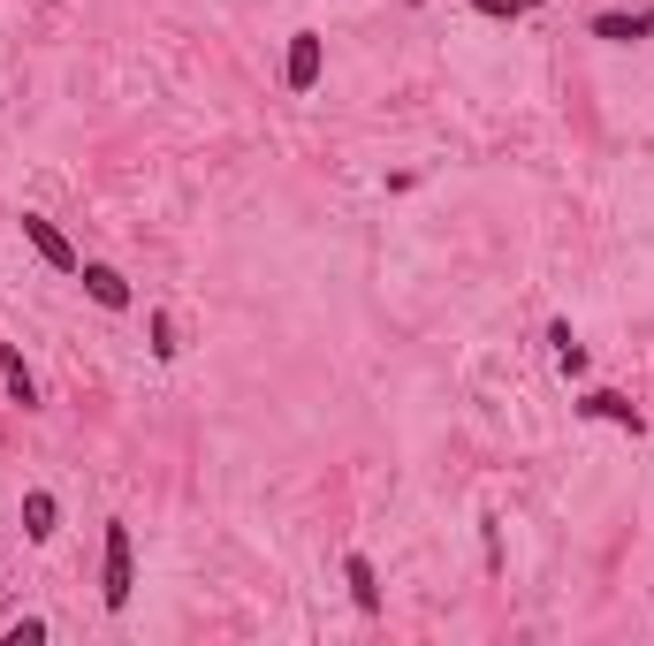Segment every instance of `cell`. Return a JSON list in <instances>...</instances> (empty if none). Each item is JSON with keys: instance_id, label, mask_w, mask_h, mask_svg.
Here are the masks:
<instances>
[{"instance_id": "1", "label": "cell", "mask_w": 654, "mask_h": 646, "mask_svg": "<svg viewBox=\"0 0 654 646\" xmlns=\"http://www.w3.org/2000/svg\"><path fill=\"white\" fill-rule=\"evenodd\" d=\"M130 594H138V548H130V525L107 517V563H100V601H107V616H122Z\"/></svg>"}, {"instance_id": "2", "label": "cell", "mask_w": 654, "mask_h": 646, "mask_svg": "<svg viewBox=\"0 0 654 646\" xmlns=\"http://www.w3.org/2000/svg\"><path fill=\"white\" fill-rule=\"evenodd\" d=\"M320 77H327V46H320V31H290V54H282V84H290V92H320Z\"/></svg>"}, {"instance_id": "3", "label": "cell", "mask_w": 654, "mask_h": 646, "mask_svg": "<svg viewBox=\"0 0 654 646\" xmlns=\"http://www.w3.org/2000/svg\"><path fill=\"white\" fill-rule=\"evenodd\" d=\"M23 244H31V251H38L54 274H77V267H84V259H77V244H69V236H61L46 213H23Z\"/></svg>"}, {"instance_id": "4", "label": "cell", "mask_w": 654, "mask_h": 646, "mask_svg": "<svg viewBox=\"0 0 654 646\" xmlns=\"http://www.w3.org/2000/svg\"><path fill=\"white\" fill-rule=\"evenodd\" d=\"M77 282H84V297H92L100 313H130V274H122V267L84 259V267H77Z\"/></svg>"}, {"instance_id": "5", "label": "cell", "mask_w": 654, "mask_h": 646, "mask_svg": "<svg viewBox=\"0 0 654 646\" xmlns=\"http://www.w3.org/2000/svg\"><path fill=\"white\" fill-rule=\"evenodd\" d=\"M579 419H602V426H624V434H647V419L617 396V388H586L579 396Z\"/></svg>"}, {"instance_id": "6", "label": "cell", "mask_w": 654, "mask_h": 646, "mask_svg": "<svg viewBox=\"0 0 654 646\" xmlns=\"http://www.w3.org/2000/svg\"><path fill=\"white\" fill-rule=\"evenodd\" d=\"M654 23H647V8H602L594 15V38H609V46H640Z\"/></svg>"}, {"instance_id": "7", "label": "cell", "mask_w": 654, "mask_h": 646, "mask_svg": "<svg viewBox=\"0 0 654 646\" xmlns=\"http://www.w3.org/2000/svg\"><path fill=\"white\" fill-rule=\"evenodd\" d=\"M54 532H61V502L46 486H31L23 494V540H54Z\"/></svg>"}, {"instance_id": "8", "label": "cell", "mask_w": 654, "mask_h": 646, "mask_svg": "<svg viewBox=\"0 0 654 646\" xmlns=\"http://www.w3.org/2000/svg\"><path fill=\"white\" fill-rule=\"evenodd\" d=\"M0 380H8V396H15L23 411H38V380H31V365H23L15 342H0Z\"/></svg>"}, {"instance_id": "9", "label": "cell", "mask_w": 654, "mask_h": 646, "mask_svg": "<svg viewBox=\"0 0 654 646\" xmlns=\"http://www.w3.org/2000/svg\"><path fill=\"white\" fill-rule=\"evenodd\" d=\"M342 578H350V601H358L365 616H381V578H373V563H365L358 548L342 555Z\"/></svg>"}, {"instance_id": "10", "label": "cell", "mask_w": 654, "mask_h": 646, "mask_svg": "<svg viewBox=\"0 0 654 646\" xmlns=\"http://www.w3.org/2000/svg\"><path fill=\"white\" fill-rule=\"evenodd\" d=\"M0 646H46V616H15V624L0 632Z\"/></svg>"}, {"instance_id": "11", "label": "cell", "mask_w": 654, "mask_h": 646, "mask_svg": "<svg viewBox=\"0 0 654 646\" xmlns=\"http://www.w3.org/2000/svg\"><path fill=\"white\" fill-rule=\"evenodd\" d=\"M175 350H183V334H175V320H167V313H153V357H175Z\"/></svg>"}, {"instance_id": "12", "label": "cell", "mask_w": 654, "mask_h": 646, "mask_svg": "<svg viewBox=\"0 0 654 646\" xmlns=\"http://www.w3.org/2000/svg\"><path fill=\"white\" fill-rule=\"evenodd\" d=\"M472 15H488V23H510V15H517V0H472Z\"/></svg>"}, {"instance_id": "13", "label": "cell", "mask_w": 654, "mask_h": 646, "mask_svg": "<svg viewBox=\"0 0 654 646\" xmlns=\"http://www.w3.org/2000/svg\"><path fill=\"white\" fill-rule=\"evenodd\" d=\"M647 23H654V8H647Z\"/></svg>"}]
</instances>
